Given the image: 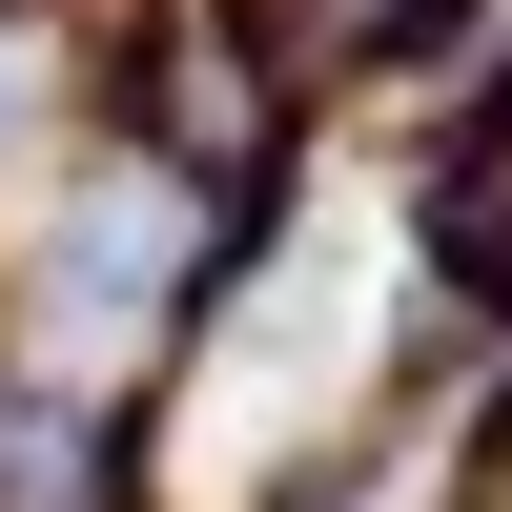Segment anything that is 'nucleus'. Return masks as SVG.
Instances as JSON below:
<instances>
[{
    "label": "nucleus",
    "mask_w": 512,
    "mask_h": 512,
    "mask_svg": "<svg viewBox=\"0 0 512 512\" xmlns=\"http://www.w3.org/2000/svg\"><path fill=\"white\" fill-rule=\"evenodd\" d=\"M144 267H164V205L123 185L103 226H62V328H82V308H123V287H144Z\"/></svg>",
    "instance_id": "f03ea898"
},
{
    "label": "nucleus",
    "mask_w": 512,
    "mask_h": 512,
    "mask_svg": "<svg viewBox=\"0 0 512 512\" xmlns=\"http://www.w3.org/2000/svg\"><path fill=\"white\" fill-rule=\"evenodd\" d=\"M0 164H21V62H0Z\"/></svg>",
    "instance_id": "7ed1b4c3"
},
{
    "label": "nucleus",
    "mask_w": 512,
    "mask_h": 512,
    "mask_svg": "<svg viewBox=\"0 0 512 512\" xmlns=\"http://www.w3.org/2000/svg\"><path fill=\"white\" fill-rule=\"evenodd\" d=\"M369 287H390V246L328 205V226L287 246V287H246V328H226V431H287V410H328V390H349Z\"/></svg>",
    "instance_id": "f257e3e1"
}]
</instances>
